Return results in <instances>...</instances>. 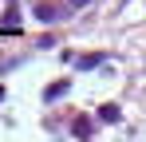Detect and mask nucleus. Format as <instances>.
<instances>
[{"instance_id":"nucleus-1","label":"nucleus","mask_w":146,"mask_h":142,"mask_svg":"<svg viewBox=\"0 0 146 142\" xmlns=\"http://www.w3.org/2000/svg\"><path fill=\"white\" fill-rule=\"evenodd\" d=\"M99 118H103V122H119V107H115V103H107V107L99 111Z\"/></svg>"},{"instance_id":"nucleus-2","label":"nucleus","mask_w":146,"mask_h":142,"mask_svg":"<svg viewBox=\"0 0 146 142\" xmlns=\"http://www.w3.org/2000/svg\"><path fill=\"white\" fill-rule=\"evenodd\" d=\"M63 87H67V83H51V87H48V99H59V95H63Z\"/></svg>"}]
</instances>
